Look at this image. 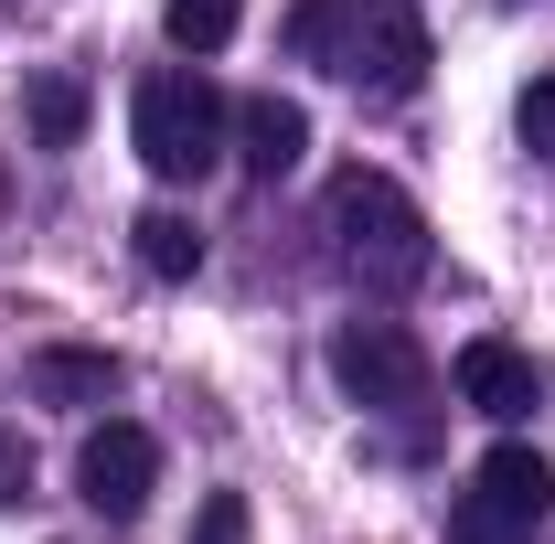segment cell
<instances>
[{"label": "cell", "mask_w": 555, "mask_h": 544, "mask_svg": "<svg viewBox=\"0 0 555 544\" xmlns=\"http://www.w3.org/2000/svg\"><path fill=\"white\" fill-rule=\"evenodd\" d=\"M288 43L310 54V65H332L352 96H416L427 86V11L416 0H310L299 22H288Z\"/></svg>", "instance_id": "obj_1"}, {"label": "cell", "mask_w": 555, "mask_h": 544, "mask_svg": "<svg viewBox=\"0 0 555 544\" xmlns=\"http://www.w3.org/2000/svg\"><path fill=\"white\" fill-rule=\"evenodd\" d=\"M129 235H139V268H150V277H193V268H204V235H193V213H171V204H150Z\"/></svg>", "instance_id": "obj_11"}, {"label": "cell", "mask_w": 555, "mask_h": 544, "mask_svg": "<svg viewBox=\"0 0 555 544\" xmlns=\"http://www.w3.org/2000/svg\"><path fill=\"white\" fill-rule=\"evenodd\" d=\"M22 480H33V459H22V438H11V427H0V502H11V491H22Z\"/></svg>", "instance_id": "obj_15"}, {"label": "cell", "mask_w": 555, "mask_h": 544, "mask_svg": "<svg viewBox=\"0 0 555 544\" xmlns=\"http://www.w3.org/2000/svg\"><path fill=\"white\" fill-rule=\"evenodd\" d=\"M193 544H246V502H235V491H214L204 523H193Z\"/></svg>", "instance_id": "obj_14"}, {"label": "cell", "mask_w": 555, "mask_h": 544, "mask_svg": "<svg viewBox=\"0 0 555 544\" xmlns=\"http://www.w3.org/2000/svg\"><path fill=\"white\" fill-rule=\"evenodd\" d=\"M224 129H235V107H224L193 65L139 75V96H129V150L160 171V182H204L214 150H224Z\"/></svg>", "instance_id": "obj_3"}, {"label": "cell", "mask_w": 555, "mask_h": 544, "mask_svg": "<svg viewBox=\"0 0 555 544\" xmlns=\"http://www.w3.org/2000/svg\"><path fill=\"white\" fill-rule=\"evenodd\" d=\"M449 385H460V406H481L491 427H513V416H534V363H524L513 341H460V363H449Z\"/></svg>", "instance_id": "obj_7"}, {"label": "cell", "mask_w": 555, "mask_h": 544, "mask_svg": "<svg viewBox=\"0 0 555 544\" xmlns=\"http://www.w3.org/2000/svg\"><path fill=\"white\" fill-rule=\"evenodd\" d=\"M33 406H107L118 396V352H33Z\"/></svg>", "instance_id": "obj_9"}, {"label": "cell", "mask_w": 555, "mask_h": 544, "mask_svg": "<svg viewBox=\"0 0 555 544\" xmlns=\"http://www.w3.org/2000/svg\"><path fill=\"white\" fill-rule=\"evenodd\" d=\"M555 513V470L545 449H524V438H502L481 470H470V491L449 502V544H534Z\"/></svg>", "instance_id": "obj_5"}, {"label": "cell", "mask_w": 555, "mask_h": 544, "mask_svg": "<svg viewBox=\"0 0 555 544\" xmlns=\"http://www.w3.org/2000/svg\"><path fill=\"white\" fill-rule=\"evenodd\" d=\"M524 150H534V160H555V75H534V86H524Z\"/></svg>", "instance_id": "obj_13"}, {"label": "cell", "mask_w": 555, "mask_h": 544, "mask_svg": "<svg viewBox=\"0 0 555 544\" xmlns=\"http://www.w3.org/2000/svg\"><path fill=\"white\" fill-rule=\"evenodd\" d=\"M332 257L385 299L427 277V213H416V193L396 171H343L332 182Z\"/></svg>", "instance_id": "obj_2"}, {"label": "cell", "mask_w": 555, "mask_h": 544, "mask_svg": "<svg viewBox=\"0 0 555 544\" xmlns=\"http://www.w3.org/2000/svg\"><path fill=\"white\" fill-rule=\"evenodd\" d=\"M235 11H246V0H160V33H171L182 54H214V43L235 33Z\"/></svg>", "instance_id": "obj_12"}, {"label": "cell", "mask_w": 555, "mask_h": 544, "mask_svg": "<svg viewBox=\"0 0 555 544\" xmlns=\"http://www.w3.org/2000/svg\"><path fill=\"white\" fill-rule=\"evenodd\" d=\"M332 385L363 416H396V427H427V406H438V363L416 352L406 321H343L332 332Z\"/></svg>", "instance_id": "obj_4"}, {"label": "cell", "mask_w": 555, "mask_h": 544, "mask_svg": "<svg viewBox=\"0 0 555 544\" xmlns=\"http://www.w3.org/2000/svg\"><path fill=\"white\" fill-rule=\"evenodd\" d=\"M235 150H246L257 182L299 171V150H310V107H299V96H246V107H235Z\"/></svg>", "instance_id": "obj_8"}, {"label": "cell", "mask_w": 555, "mask_h": 544, "mask_svg": "<svg viewBox=\"0 0 555 544\" xmlns=\"http://www.w3.org/2000/svg\"><path fill=\"white\" fill-rule=\"evenodd\" d=\"M150 480H160V438H150V427H129V416L86 427V449H75V491H86V513H107V523H139Z\"/></svg>", "instance_id": "obj_6"}, {"label": "cell", "mask_w": 555, "mask_h": 544, "mask_svg": "<svg viewBox=\"0 0 555 544\" xmlns=\"http://www.w3.org/2000/svg\"><path fill=\"white\" fill-rule=\"evenodd\" d=\"M22 129H33V150H75V139H86V75L43 65L22 86Z\"/></svg>", "instance_id": "obj_10"}]
</instances>
